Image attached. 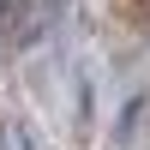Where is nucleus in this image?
Wrapping results in <instances>:
<instances>
[{"label":"nucleus","instance_id":"1","mask_svg":"<svg viewBox=\"0 0 150 150\" xmlns=\"http://www.w3.org/2000/svg\"><path fill=\"white\" fill-rule=\"evenodd\" d=\"M0 150H6V132H0Z\"/></svg>","mask_w":150,"mask_h":150}]
</instances>
